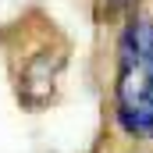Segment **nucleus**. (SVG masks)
Returning a JSON list of instances; mask_svg holds the SVG:
<instances>
[{
    "label": "nucleus",
    "instance_id": "nucleus-2",
    "mask_svg": "<svg viewBox=\"0 0 153 153\" xmlns=\"http://www.w3.org/2000/svg\"><path fill=\"white\" fill-rule=\"evenodd\" d=\"M111 111L117 128L135 139L153 143V14L132 11L114 46V82Z\"/></svg>",
    "mask_w": 153,
    "mask_h": 153
},
{
    "label": "nucleus",
    "instance_id": "nucleus-1",
    "mask_svg": "<svg viewBox=\"0 0 153 153\" xmlns=\"http://www.w3.org/2000/svg\"><path fill=\"white\" fill-rule=\"evenodd\" d=\"M0 50L18 107L29 114L50 111L71 61V39L61 32V25L46 11L25 7L14 22L0 25Z\"/></svg>",
    "mask_w": 153,
    "mask_h": 153
}]
</instances>
